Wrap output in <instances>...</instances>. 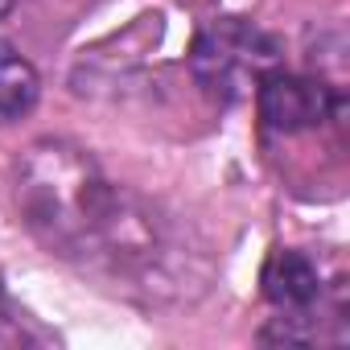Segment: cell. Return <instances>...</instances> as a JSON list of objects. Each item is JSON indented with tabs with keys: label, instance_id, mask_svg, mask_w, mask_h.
<instances>
[{
	"label": "cell",
	"instance_id": "obj_1",
	"mask_svg": "<svg viewBox=\"0 0 350 350\" xmlns=\"http://www.w3.org/2000/svg\"><path fill=\"white\" fill-rule=\"evenodd\" d=\"M13 198L25 227L66 260L132 268L152 256L144 206L70 140H38L17 157Z\"/></svg>",
	"mask_w": 350,
	"mask_h": 350
},
{
	"label": "cell",
	"instance_id": "obj_2",
	"mask_svg": "<svg viewBox=\"0 0 350 350\" xmlns=\"http://www.w3.org/2000/svg\"><path fill=\"white\" fill-rule=\"evenodd\" d=\"M284 66L280 42L247 17H215L198 29L190 50V70L198 87L219 103H243L256 87Z\"/></svg>",
	"mask_w": 350,
	"mask_h": 350
},
{
	"label": "cell",
	"instance_id": "obj_3",
	"mask_svg": "<svg viewBox=\"0 0 350 350\" xmlns=\"http://www.w3.org/2000/svg\"><path fill=\"white\" fill-rule=\"evenodd\" d=\"M256 103H260L264 128L280 132V136L313 132V128H321L346 111L342 83L321 79V75H288L284 66L272 70L256 87Z\"/></svg>",
	"mask_w": 350,
	"mask_h": 350
},
{
	"label": "cell",
	"instance_id": "obj_4",
	"mask_svg": "<svg viewBox=\"0 0 350 350\" xmlns=\"http://www.w3.org/2000/svg\"><path fill=\"white\" fill-rule=\"evenodd\" d=\"M264 297L284 313V317H313V309L325 297V276L321 268L297 252V247H276L264 264Z\"/></svg>",
	"mask_w": 350,
	"mask_h": 350
},
{
	"label": "cell",
	"instance_id": "obj_5",
	"mask_svg": "<svg viewBox=\"0 0 350 350\" xmlns=\"http://www.w3.org/2000/svg\"><path fill=\"white\" fill-rule=\"evenodd\" d=\"M38 95L42 79L29 66V58H21L13 46H0V128L25 120L38 107Z\"/></svg>",
	"mask_w": 350,
	"mask_h": 350
},
{
	"label": "cell",
	"instance_id": "obj_6",
	"mask_svg": "<svg viewBox=\"0 0 350 350\" xmlns=\"http://www.w3.org/2000/svg\"><path fill=\"white\" fill-rule=\"evenodd\" d=\"M33 338H38V334H33L29 317L13 305L9 288L0 284V346H25V342H33Z\"/></svg>",
	"mask_w": 350,
	"mask_h": 350
},
{
	"label": "cell",
	"instance_id": "obj_7",
	"mask_svg": "<svg viewBox=\"0 0 350 350\" xmlns=\"http://www.w3.org/2000/svg\"><path fill=\"white\" fill-rule=\"evenodd\" d=\"M13 5H17V0H0V21H5V17L13 13Z\"/></svg>",
	"mask_w": 350,
	"mask_h": 350
},
{
	"label": "cell",
	"instance_id": "obj_8",
	"mask_svg": "<svg viewBox=\"0 0 350 350\" xmlns=\"http://www.w3.org/2000/svg\"><path fill=\"white\" fill-rule=\"evenodd\" d=\"M182 5H206V0H182Z\"/></svg>",
	"mask_w": 350,
	"mask_h": 350
}]
</instances>
